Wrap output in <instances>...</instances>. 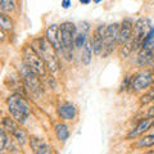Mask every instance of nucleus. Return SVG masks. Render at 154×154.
I'll list each match as a JSON object with an SVG mask.
<instances>
[{"label": "nucleus", "instance_id": "obj_28", "mask_svg": "<svg viewBox=\"0 0 154 154\" xmlns=\"http://www.w3.org/2000/svg\"><path fill=\"white\" fill-rule=\"evenodd\" d=\"M0 40H4V33H3L2 28H0Z\"/></svg>", "mask_w": 154, "mask_h": 154}, {"label": "nucleus", "instance_id": "obj_18", "mask_svg": "<svg viewBox=\"0 0 154 154\" xmlns=\"http://www.w3.org/2000/svg\"><path fill=\"white\" fill-rule=\"evenodd\" d=\"M91 59H93V48H91L90 42H86L82 48V53H81V62L85 66H88L90 64Z\"/></svg>", "mask_w": 154, "mask_h": 154}, {"label": "nucleus", "instance_id": "obj_11", "mask_svg": "<svg viewBox=\"0 0 154 154\" xmlns=\"http://www.w3.org/2000/svg\"><path fill=\"white\" fill-rule=\"evenodd\" d=\"M104 32H105V26L99 25L93 32V37H91V48L95 54H100L103 53V46H104Z\"/></svg>", "mask_w": 154, "mask_h": 154}, {"label": "nucleus", "instance_id": "obj_30", "mask_svg": "<svg viewBox=\"0 0 154 154\" xmlns=\"http://www.w3.org/2000/svg\"><path fill=\"white\" fill-rule=\"evenodd\" d=\"M94 2H95V3H100V2H102V0H94Z\"/></svg>", "mask_w": 154, "mask_h": 154}, {"label": "nucleus", "instance_id": "obj_21", "mask_svg": "<svg viewBox=\"0 0 154 154\" xmlns=\"http://www.w3.org/2000/svg\"><path fill=\"white\" fill-rule=\"evenodd\" d=\"M86 36H88L86 32L77 31L76 37H75V46L77 48V49H82L84 48V45L86 44Z\"/></svg>", "mask_w": 154, "mask_h": 154}, {"label": "nucleus", "instance_id": "obj_10", "mask_svg": "<svg viewBox=\"0 0 154 154\" xmlns=\"http://www.w3.org/2000/svg\"><path fill=\"white\" fill-rule=\"evenodd\" d=\"M48 41L51 44V46L54 48L57 51L63 53V44H62V37H60V28L58 25L53 23L46 28V36Z\"/></svg>", "mask_w": 154, "mask_h": 154}, {"label": "nucleus", "instance_id": "obj_32", "mask_svg": "<svg viewBox=\"0 0 154 154\" xmlns=\"http://www.w3.org/2000/svg\"><path fill=\"white\" fill-rule=\"evenodd\" d=\"M153 85H154V81H153Z\"/></svg>", "mask_w": 154, "mask_h": 154}, {"label": "nucleus", "instance_id": "obj_25", "mask_svg": "<svg viewBox=\"0 0 154 154\" xmlns=\"http://www.w3.org/2000/svg\"><path fill=\"white\" fill-rule=\"evenodd\" d=\"M150 102H154V88L150 91H149V93H146L145 95H143L141 99H140V103L141 104H148V103H150Z\"/></svg>", "mask_w": 154, "mask_h": 154}, {"label": "nucleus", "instance_id": "obj_12", "mask_svg": "<svg viewBox=\"0 0 154 154\" xmlns=\"http://www.w3.org/2000/svg\"><path fill=\"white\" fill-rule=\"evenodd\" d=\"M132 28H134V22L132 19L126 18L123 19V22L119 25V31H118V38H117V44L123 45L131 38L132 35Z\"/></svg>", "mask_w": 154, "mask_h": 154}, {"label": "nucleus", "instance_id": "obj_7", "mask_svg": "<svg viewBox=\"0 0 154 154\" xmlns=\"http://www.w3.org/2000/svg\"><path fill=\"white\" fill-rule=\"evenodd\" d=\"M19 72H21L22 80H23V82H25V85L27 86V89L30 90L32 94H40L41 93V82H40L38 76L35 72H32L25 63L22 64Z\"/></svg>", "mask_w": 154, "mask_h": 154}, {"label": "nucleus", "instance_id": "obj_22", "mask_svg": "<svg viewBox=\"0 0 154 154\" xmlns=\"http://www.w3.org/2000/svg\"><path fill=\"white\" fill-rule=\"evenodd\" d=\"M141 48H146V49L154 50V27L150 28V31L148 32L146 37L144 38V42H143V46Z\"/></svg>", "mask_w": 154, "mask_h": 154}, {"label": "nucleus", "instance_id": "obj_14", "mask_svg": "<svg viewBox=\"0 0 154 154\" xmlns=\"http://www.w3.org/2000/svg\"><path fill=\"white\" fill-rule=\"evenodd\" d=\"M76 114H77V109L75 107V104H72L69 102L60 104L59 108H58V116H59L62 119H66V121L75 119Z\"/></svg>", "mask_w": 154, "mask_h": 154}, {"label": "nucleus", "instance_id": "obj_23", "mask_svg": "<svg viewBox=\"0 0 154 154\" xmlns=\"http://www.w3.org/2000/svg\"><path fill=\"white\" fill-rule=\"evenodd\" d=\"M13 22L11 21V18H8L7 16H3L0 13V28L2 30H12Z\"/></svg>", "mask_w": 154, "mask_h": 154}, {"label": "nucleus", "instance_id": "obj_9", "mask_svg": "<svg viewBox=\"0 0 154 154\" xmlns=\"http://www.w3.org/2000/svg\"><path fill=\"white\" fill-rule=\"evenodd\" d=\"M153 81H154L153 72L152 71H143L131 80L130 88L134 91H141V90L148 89L150 85H153Z\"/></svg>", "mask_w": 154, "mask_h": 154}, {"label": "nucleus", "instance_id": "obj_17", "mask_svg": "<svg viewBox=\"0 0 154 154\" xmlns=\"http://www.w3.org/2000/svg\"><path fill=\"white\" fill-rule=\"evenodd\" d=\"M55 135L59 141H66L69 137V130L68 126L64 123H58L55 125Z\"/></svg>", "mask_w": 154, "mask_h": 154}, {"label": "nucleus", "instance_id": "obj_19", "mask_svg": "<svg viewBox=\"0 0 154 154\" xmlns=\"http://www.w3.org/2000/svg\"><path fill=\"white\" fill-rule=\"evenodd\" d=\"M137 148H153L154 146V134L146 135L141 139H139V141L136 143Z\"/></svg>", "mask_w": 154, "mask_h": 154}, {"label": "nucleus", "instance_id": "obj_1", "mask_svg": "<svg viewBox=\"0 0 154 154\" xmlns=\"http://www.w3.org/2000/svg\"><path fill=\"white\" fill-rule=\"evenodd\" d=\"M32 48L36 50V53L42 60L45 66L49 68L50 72H57L59 69V59L57 55V50L51 46V44L48 41L46 37H37L32 42Z\"/></svg>", "mask_w": 154, "mask_h": 154}, {"label": "nucleus", "instance_id": "obj_27", "mask_svg": "<svg viewBox=\"0 0 154 154\" xmlns=\"http://www.w3.org/2000/svg\"><path fill=\"white\" fill-rule=\"evenodd\" d=\"M80 3H82L84 5H86V4H90L91 0H80Z\"/></svg>", "mask_w": 154, "mask_h": 154}, {"label": "nucleus", "instance_id": "obj_29", "mask_svg": "<svg viewBox=\"0 0 154 154\" xmlns=\"http://www.w3.org/2000/svg\"><path fill=\"white\" fill-rule=\"evenodd\" d=\"M146 154H154V149H152V150H150V152H148Z\"/></svg>", "mask_w": 154, "mask_h": 154}, {"label": "nucleus", "instance_id": "obj_8", "mask_svg": "<svg viewBox=\"0 0 154 154\" xmlns=\"http://www.w3.org/2000/svg\"><path fill=\"white\" fill-rule=\"evenodd\" d=\"M3 128H5L9 134H12L14 136V139H16L21 145H25L27 143V135L25 132V130L19 126L16 119L4 118L3 119Z\"/></svg>", "mask_w": 154, "mask_h": 154}, {"label": "nucleus", "instance_id": "obj_6", "mask_svg": "<svg viewBox=\"0 0 154 154\" xmlns=\"http://www.w3.org/2000/svg\"><path fill=\"white\" fill-rule=\"evenodd\" d=\"M118 31H119V25L118 23H112L105 27L104 32V46H103V57L107 58L110 53L113 51L116 44H117L118 38Z\"/></svg>", "mask_w": 154, "mask_h": 154}, {"label": "nucleus", "instance_id": "obj_15", "mask_svg": "<svg viewBox=\"0 0 154 154\" xmlns=\"http://www.w3.org/2000/svg\"><path fill=\"white\" fill-rule=\"evenodd\" d=\"M30 144H31V148L35 154H53L51 146L48 145L40 137H31Z\"/></svg>", "mask_w": 154, "mask_h": 154}, {"label": "nucleus", "instance_id": "obj_5", "mask_svg": "<svg viewBox=\"0 0 154 154\" xmlns=\"http://www.w3.org/2000/svg\"><path fill=\"white\" fill-rule=\"evenodd\" d=\"M149 31H150V26H149L148 18H139L137 21L134 23L132 35H131V38H130L134 50H137L140 46H143L144 38L146 37Z\"/></svg>", "mask_w": 154, "mask_h": 154}, {"label": "nucleus", "instance_id": "obj_33", "mask_svg": "<svg viewBox=\"0 0 154 154\" xmlns=\"http://www.w3.org/2000/svg\"><path fill=\"white\" fill-rule=\"evenodd\" d=\"M153 149H154V146H153Z\"/></svg>", "mask_w": 154, "mask_h": 154}, {"label": "nucleus", "instance_id": "obj_16", "mask_svg": "<svg viewBox=\"0 0 154 154\" xmlns=\"http://www.w3.org/2000/svg\"><path fill=\"white\" fill-rule=\"evenodd\" d=\"M153 58H154V50L146 49V48H141L140 51L137 53L136 63H137V66L144 67V66L150 63V62L153 60Z\"/></svg>", "mask_w": 154, "mask_h": 154}, {"label": "nucleus", "instance_id": "obj_31", "mask_svg": "<svg viewBox=\"0 0 154 154\" xmlns=\"http://www.w3.org/2000/svg\"><path fill=\"white\" fill-rule=\"evenodd\" d=\"M152 128H154V122H153V125H152Z\"/></svg>", "mask_w": 154, "mask_h": 154}, {"label": "nucleus", "instance_id": "obj_24", "mask_svg": "<svg viewBox=\"0 0 154 154\" xmlns=\"http://www.w3.org/2000/svg\"><path fill=\"white\" fill-rule=\"evenodd\" d=\"M8 145V136L3 127H0V150H4Z\"/></svg>", "mask_w": 154, "mask_h": 154}, {"label": "nucleus", "instance_id": "obj_3", "mask_svg": "<svg viewBox=\"0 0 154 154\" xmlns=\"http://www.w3.org/2000/svg\"><path fill=\"white\" fill-rule=\"evenodd\" d=\"M59 28L62 44H63V54L67 59H72L73 58V45L77 33V27L72 22H64L59 26Z\"/></svg>", "mask_w": 154, "mask_h": 154}, {"label": "nucleus", "instance_id": "obj_2", "mask_svg": "<svg viewBox=\"0 0 154 154\" xmlns=\"http://www.w3.org/2000/svg\"><path fill=\"white\" fill-rule=\"evenodd\" d=\"M7 104H8V109L11 112L12 117L18 123L26 122V119L30 117V114H31L30 105H28V103L19 94H12L7 100Z\"/></svg>", "mask_w": 154, "mask_h": 154}, {"label": "nucleus", "instance_id": "obj_4", "mask_svg": "<svg viewBox=\"0 0 154 154\" xmlns=\"http://www.w3.org/2000/svg\"><path fill=\"white\" fill-rule=\"evenodd\" d=\"M23 63H25L28 68H30L32 72L38 76V77H44L46 73L45 69V63L44 60L40 58V55L36 53V50L33 49L32 46H25L23 48Z\"/></svg>", "mask_w": 154, "mask_h": 154}, {"label": "nucleus", "instance_id": "obj_26", "mask_svg": "<svg viewBox=\"0 0 154 154\" xmlns=\"http://www.w3.org/2000/svg\"><path fill=\"white\" fill-rule=\"evenodd\" d=\"M71 5V0H62V7L64 9H68Z\"/></svg>", "mask_w": 154, "mask_h": 154}, {"label": "nucleus", "instance_id": "obj_20", "mask_svg": "<svg viewBox=\"0 0 154 154\" xmlns=\"http://www.w3.org/2000/svg\"><path fill=\"white\" fill-rule=\"evenodd\" d=\"M16 8L14 0H0V13H11Z\"/></svg>", "mask_w": 154, "mask_h": 154}, {"label": "nucleus", "instance_id": "obj_13", "mask_svg": "<svg viewBox=\"0 0 154 154\" xmlns=\"http://www.w3.org/2000/svg\"><path fill=\"white\" fill-rule=\"evenodd\" d=\"M153 122H154V118H152V117L145 118V119H141V121L139 122L136 126H135V128H132L131 131L128 132L127 139H135V137H137V136H140V135H143L144 132L148 131V130L152 127Z\"/></svg>", "mask_w": 154, "mask_h": 154}]
</instances>
